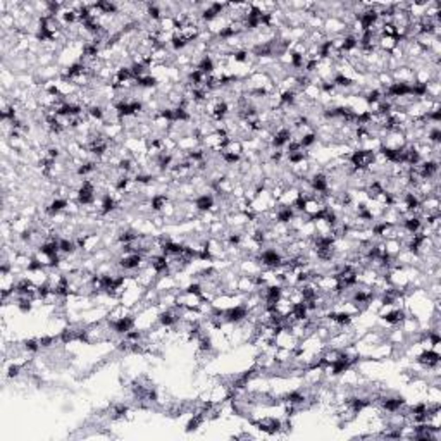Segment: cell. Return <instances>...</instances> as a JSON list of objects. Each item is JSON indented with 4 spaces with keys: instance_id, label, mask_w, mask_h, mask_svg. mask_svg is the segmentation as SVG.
Wrapping results in <instances>:
<instances>
[{
    "instance_id": "obj_3",
    "label": "cell",
    "mask_w": 441,
    "mask_h": 441,
    "mask_svg": "<svg viewBox=\"0 0 441 441\" xmlns=\"http://www.w3.org/2000/svg\"><path fill=\"white\" fill-rule=\"evenodd\" d=\"M440 360H441V355L436 348H423V350L415 355V362L421 364V366L429 370H436L438 366H440Z\"/></svg>"
},
{
    "instance_id": "obj_2",
    "label": "cell",
    "mask_w": 441,
    "mask_h": 441,
    "mask_svg": "<svg viewBox=\"0 0 441 441\" xmlns=\"http://www.w3.org/2000/svg\"><path fill=\"white\" fill-rule=\"evenodd\" d=\"M250 317V312L243 303H238V305H231L228 309H224L223 312V320L224 322H229V324H243L247 319Z\"/></svg>"
},
{
    "instance_id": "obj_4",
    "label": "cell",
    "mask_w": 441,
    "mask_h": 441,
    "mask_svg": "<svg viewBox=\"0 0 441 441\" xmlns=\"http://www.w3.org/2000/svg\"><path fill=\"white\" fill-rule=\"evenodd\" d=\"M193 204H195L196 212H200V214L215 212V196L212 195V193H209V192L200 193V195L193 200Z\"/></svg>"
},
{
    "instance_id": "obj_5",
    "label": "cell",
    "mask_w": 441,
    "mask_h": 441,
    "mask_svg": "<svg viewBox=\"0 0 441 441\" xmlns=\"http://www.w3.org/2000/svg\"><path fill=\"white\" fill-rule=\"evenodd\" d=\"M167 204H169V196H167L166 193H155V195L150 198L152 212H157V214H160V212L166 209Z\"/></svg>"
},
{
    "instance_id": "obj_8",
    "label": "cell",
    "mask_w": 441,
    "mask_h": 441,
    "mask_svg": "<svg viewBox=\"0 0 441 441\" xmlns=\"http://www.w3.org/2000/svg\"><path fill=\"white\" fill-rule=\"evenodd\" d=\"M298 141H300V145H302L303 150H309L310 147H314V145L317 143V133L316 131L303 133V135L298 138Z\"/></svg>"
},
{
    "instance_id": "obj_7",
    "label": "cell",
    "mask_w": 441,
    "mask_h": 441,
    "mask_svg": "<svg viewBox=\"0 0 441 441\" xmlns=\"http://www.w3.org/2000/svg\"><path fill=\"white\" fill-rule=\"evenodd\" d=\"M59 250L61 253L64 255H74L76 250H78V245H76V240H71V238H59Z\"/></svg>"
},
{
    "instance_id": "obj_6",
    "label": "cell",
    "mask_w": 441,
    "mask_h": 441,
    "mask_svg": "<svg viewBox=\"0 0 441 441\" xmlns=\"http://www.w3.org/2000/svg\"><path fill=\"white\" fill-rule=\"evenodd\" d=\"M159 85H160V81H159L152 72L147 76H143V78L136 79V88H141V90H154V88H157Z\"/></svg>"
},
{
    "instance_id": "obj_1",
    "label": "cell",
    "mask_w": 441,
    "mask_h": 441,
    "mask_svg": "<svg viewBox=\"0 0 441 441\" xmlns=\"http://www.w3.org/2000/svg\"><path fill=\"white\" fill-rule=\"evenodd\" d=\"M259 264L262 265V269H279L283 265L284 255L281 250L274 248V247H269L259 252Z\"/></svg>"
},
{
    "instance_id": "obj_9",
    "label": "cell",
    "mask_w": 441,
    "mask_h": 441,
    "mask_svg": "<svg viewBox=\"0 0 441 441\" xmlns=\"http://www.w3.org/2000/svg\"><path fill=\"white\" fill-rule=\"evenodd\" d=\"M23 350L26 353H38L42 350V345H40V338H31V339H24L23 341Z\"/></svg>"
}]
</instances>
